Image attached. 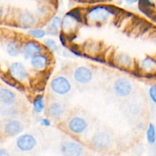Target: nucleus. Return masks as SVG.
<instances>
[{"instance_id":"obj_25","label":"nucleus","mask_w":156,"mask_h":156,"mask_svg":"<svg viewBox=\"0 0 156 156\" xmlns=\"http://www.w3.org/2000/svg\"><path fill=\"white\" fill-rule=\"evenodd\" d=\"M47 34V30L41 28L30 29L28 30V35L34 39H42Z\"/></svg>"},{"instance_id":"obj_4","label":"nucleus","mask_w":156,"mask_h":156,"mask_svg":"<svg viewBox=\"0 0 156 156\" xmlns=\"http://www.w3.org/2000/svg\"><path fill=\"white\" fill-rule=\"evenodd\" d=\"M85 21L80 9H75L65 15L62 19L61 32L65 34L67 37L74 34L79 26Z\"/></svg>"},{"instance_id":"obj_19","label":"nucleus","mask_w":156,"mask_h":156,"mask_svg":"<svg viewBox=\"0 0 156 156\" xmlns=\"http://www.w3.org/2000/svg\"><path fill=\"white\" fill-rule=\"evenodd\" d=\"M17 24L22 28L30 29L37 24V18L30 12L24 11L20 12L17 17Z\"/></svg>"},{"instance_id":"obj_8","label":"nucleus","mask_w":156,"mask_h":156,"mask_svg":"<svg viewBox=\"0 0 156 156\" xmlns=\"http://www.w3.org/2000/svg\"><path fill=\"white\" fill-rule=\"evenodd\" d=\"M72 79L79 85H88L94 79V72L86 66H77L72 71Z\"/></svg>"},{"instance_id":"obj_1","label":"nucleus","mask_w":156,"mask_h":156,"mask_svg":"<svg viewBox=\"0 0 156 156\" xmlns=\"http://www.w3.org/2000/svg\"><path fill=\"white\" fill-rule=\"evenodd\" d=\"M117 14V8L108 5H98L91 8L85 14V21L92 25L106 23Z\"/></svg>"},{"instance_id":"obj_31","label":"nucleus","mask_w":156,"mask_h":156,"mask_svg":"<svg viewBox=\"0 0 156 156\" xmlns=\"http://www.w3.org/2000/svg\"><path fill=\"white\" fill-rule=\"evenodd\" d=\"M127 3H129V4H134V3L137 2L139 0H125Z\"/></svg>"},{"instance_id":"obj_20","label":"nucleus","mask_w":156,"mask_h":156,"mask_svg":"<svg viewBox=\"0 0 156 156\" xmlns=\"http://www.w3.org/2000/svg\"><path fill=\"white\" fill-rule=\"evenodd\" d=\"M23 42L17 38H12L5 44L6 53L12 57H16L22 53Z\"/></svg>"},{"instance_id":"obj_33","label":"nucleus","mask_w":156,"mask_h":156,"mask_svg":"<svg viewBox=\"0 0 156 156\" xmlns=\"http://www.w3.org/2000/svg\"><path fill=\"white\" fill-rule=\"evenodd\" d=\"M101 156H108V155H101Z\"/></svg>"},{"instance_id":"obj_7","label":"nucleus","mask_w":156,"mask_h":156,"mask_svg":"<svg viewBox=\"0 0 156 156\" xmlns=\"http://www.w3.org/2000/svg\"><path fill=\"white\" fill-rule=\"evenodd\" d=\"M46 114L51 120L55 121H61L64 118L66 119L67 108L65 104L57 98H52L46 105Z\"/></svg>"},{"instance_id":"obj_5","label":"nucleus","mask_w":156,"mask_h":156,"mask_svg":"<svg viewBox=\"0 0 156 156\" xmlns=\"http://www.w3.org/2000/svg\"><path fill=\"white\" fill-rule=\"evenodd\" d=\"M114 142V134L108 129H101L91 136L90 144L97 150L107 151L112 147Z\"/></svg>"},{"instance_id":"obj_2","label":"nucleus","mask_w":156,"mask_h":156,"mask_svg":"<svg viewBox=\"0 0 156 156\" xmlns=\"http://www.w3.org/2000/svg\"><path fill=\"white\" fill-rule=\"evenodd\" d=\"M49 88L53 97L61 98L73 92V79L65 73L56 75L49 84Z\"/></svg>"},{"instance_id":"obj_9","label":"nucleus","mask_w":156,"mask_h":156,"mask_svg":"<svg viewBox=\"0 0 156 156\" xmlns=\"http://www.w3.org/2000/svg\"><path fill=\"white\" fill-rule=\"evenodd\" d=\"M123 112L129 120H134L140 118V116L143 114V104L140 98H134V95L129 98L127 103L123 105Z\"/></svg>"},{"instance_id":"obj_32","label":"nucleus","mask_w":156,"mask_h":156,"mask_svg":"<svg viewBox=\"0 0 156 156\" xmlns=\"http://www.w3.org/2000/svg\"><path fill=\"white\" fill-rule=\"evenodd\" d=\"M155 154H156V148H155Z\"/></svg>"},{"instance_id":"obj_27","label":"nucleus","mask_w":156,"mask_h":156,"mask_svg":"<svg viewBox=\"0 0 156 156\" xmlns=\"http://www.w3.org/2000/svg\"><path fill=\"white\" fill-rule=\"evenodd\" d=\"M149 96L154 105H156V84L152 85L149 89Z\"/></svg>"},{"instance_id":"obj_12","label":"nucleus","mask_w":156,"mask_h":156,"mask_svg":"<svg viewBox=\"0 0 156 156\" xmlns=\"http://www.w3.org/2000/svg\"><path fill=\"white\" fill-rule=\"evenodd\" d=\"M46 52V47L44 44L37 42L35 40H27L23 42L22 54L26 60L30 59L37 55L41 54Z\"/></svg>"},{"instance_id":"obj_23","label":"nucleus","mask_w":156,"mask_h":156,"mask_svg":"<svg viewBox=\"0 0 156 156\" xmlns=\"http://www.w3.org/2000/svg\"><path fill=\"white\" fill-rule=\"evenodd\" d=\"M33 109L36 114H41L46 110V101L44 95L37 94L33 100Z\"/></svg>"},{"instance_id":"obj_15","label":"nucleus","mask_w":156,"mask_h":156,"mask_svg":"<svg viewBox=\"0 0 156 156\" xmlns=\"http://www.w3.org/2000/svg\"><path fill=\"white\" fill-rule=\"evenodd\" d=\"M0 102L2 106L21 107L19 99L16 93L3 85L0 88Z\"/></svg>"},{"instance_id":"obj_13","label":"nucleus","mask_w":156,"mask_h":156,"mask_svg":"<svg viewBox=\"0 0 156 156\" xmlns=\"http://www.w3.org/2000/svg\"><path fill=\"white\" fill-rule=\"evenodd\" d=\"M37 145L35 136L30 133H24L18 136L15 140L17 149L23 152H28L33 150Z\"/></svg>"},{"instance_id":"obj_26","label":"nucleus","mask_w":156,"mask_h":156,"mask_svg":"<svg viewBox=\"0 0 156 156\" xmlns=\"http://www.w3.org/2000/svg\"><path fill=\"white\" fill-rule=\"evenodd\" d=\"M44 44L46 47V48L48 49L49 50L53 52H58L59 50V47L58 44L55 40L52 39V38H47L44 40Z\"/></svg>"},{"instance_id":"obj_22","label":"nucleus","mask_w":156,"mask_h":156,"mask_svg":"<svg viewBox=\"0 0 156 156\" xmlns=\"http://www.w3.org/2000/svg\"><path fill=\"white\" fill-rule=\"evenodd\" d=\"M62 19L59 16L53 17L49 23L47 28V34L50 36H57L61 33Z\"/></svg>"},{"instance_id":"obj_6","label":"nucleus","mask_w":156,"mask_h":156,"mask_svg":"<svg viewBox=\"0 0 156 156\" xmlns=\"http://www.w3.org/2000/svg\"><path fill=\"white\" fill-rule=\"evenodd\" d=\"M112 91L117 98L127 100L133 95V83L128 78L120 76L117 78L113 82Z\"/></svg>"},{"instance_id":"obj_18","label":"nucleus","mask_w":156,"mask_h":156,"mask_svg":"<svg viewBox=\"0 0 156 156\" xmlns=\"http://www.w3.org/2000/svg\"><path fill=\"white\" fill-rule=\"evenodd\" d=\"M50 62H51V58L47 52L37 55L30 59V66L37 72L45 71L50 67Z\"/></svg>"},{"instance_id":"obj_24","label":"nucleus","mask_w":156,"mask_h":156,"mask_svg":"<svg viewBox=\"0 0 156 156\" xmlns=\"http://www.w3.org/2000/svg\"><path fill=\"white\" fill-rule=\"evenodd\" d=\"M146 140L149 144L155 145L156 143V126L153 123H149L146 130Z\"/></svg>"},{"instance_id":"obj_3","label":"nucleus","mask_w":156,"mask_h":156,"mask_svg":"<svg viewBox=\"0 0 156 156\" xmlns=\"http://www.w3.org/2000/svg\"><path fill=\"white\" fill-rule=\"evenodd\" d=\"M90 126V121L85 114L76 113L69 115L65 120V128L67 132L76 136L86 133Z\"/></svg>"},{"instance_id":"obj_10","label":"nucleus","mask_w":156,"mask_h":156,"mask_svg":"<svg viewBox=\"0 0 156 156\" xmlns=\"http://www.w3.org/2000/svg\"><path fill=\"white\" fill-rule=\"evenodd\" d=\"M2 132L9 137L18 136L24 130V124L20 119H9L5 120L1 123Z\"/></svg>"},{"instance_id":"obj_21","label":"nucleus","mask_w":156,"mask_h":156,"mask_svg":"<svg viewBox=\"0 0 156 156\" xmlns=\"http://www.w3.org/2000/svg\"><path fill=\"white\" fill-rule=\"evenodd\" d=\"M1 116L5 120L18 118L22 114L21 107H5L1 105Z\"/></svg>"},{"instance_id":"obj_11","label":"nucleus","mask_w":156,"mask_h":156,"mask_svg":"<svg viewBox=\"0 0 156 156\" xmlns=\"http://www.w3.org/2000/svg\"><path fill=\"white\" fill-rule=\"evenodd\" d=\"M7 74L21 85L26 83L30 79V75L27 68L21 62H12L9 66Z\"/></svg>"},{"instance_id":"obj_16","label":"nucleus","mask_w":156,"mask_h":156,"mask_svg":"<svg viewBox=\"0 0 156 156\" xmlns=\"http://www.w3.org/2000/svg\"><path fill=\"white\" fill-rule=\"evenodd\" d=\"M60 152L63 156H81L83 147L74 140H64L60 145Z\"/></svg>"},{"instance_id":"obj_29","label":"nucleus","mask_w":156,"mask_h":156,"mask_svg":"<svg viewBox=\"0 0 156 156\" xmlns=\"http://www.w3.org/2000/svg\"><path fill=\"white\" fill-rule=\"evenodd\" d=\"M40 123H41V124L43 126H45V127H49V126L51 125L50 120L49 118H47V117H44V118L41 119Z\"/></svg>"},{"instance_id":"obj_30","label":"nucleus","mask_w":156,"mask_h":156,"mask_svg":"<svg viewBox=\"0 0 156 156\" xmlns=\"http://www.w3.org/2000/svg\"><path fill=\"white\" fill-rule=\"evenodd\" d=\"M0 156H9V153L5 149L2 148V149H0Z\"/></svg>"},{"instance_id":"obj_14","label":"nucleus","mask_w":156,"mask_h":156,"mask_svg":"<svg viewBox=\"0 0 156 156\" xmlns=\"http://www.w3.org/2000/svg\"><path fill=\"white\" fill-rule=\"evenodd\" d=\"M136 69L146 77H153L156 75V58L146 56L139 61Z\"/></svg>"},{"instance_id":"obj_17","label":"nucleus","mask_w":156,"mask_h":156,"mask_svg":"<svg viewBox=\"0 0 156 156\" xmlns=\"http://www.w3.org/2000/svg\"><path fill=\"white\" fill-rule=\"evenodd\" d=\"M113 62L116 67L123 70H133L137 67L134 59L124 53H118L114 55Z\"/></svg>"},{"instance_id":"obj_28","label":"nucleus","mask_w":156,"mask_h":156,"mask_svg":"<svg viewBox=\"0 0 156 156\" xmlns=\"http://www.w3.org/2000/svg\"><path fill=\"white\" fill-rule=\"evenodd\" d=\"M67 37H68L63 34L62 32H61L59 35V41H60V44H62L63 47H66L67 45Z\"/></svg>"}]
</instances>
